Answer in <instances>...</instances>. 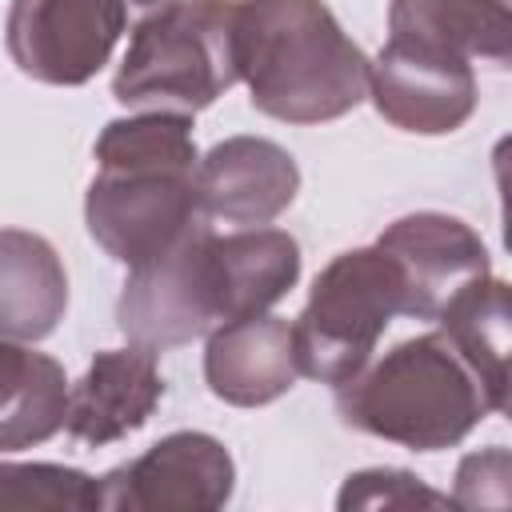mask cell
<instances>
[{
	"label": "cell",
	"instance_id": "5",
	"mask_svg": "<svg viewBox=\"0 0 512 512\" xmlns=\"http://www.w3.org/2000/svg\"><path fill=\"white\" fill-rule=\"evenodd\" d=\"M392 316H400V276L388 252L368 244L332 256L292 324L300 376L344 384L372 360Z\"/></svg>",
	"mask_w": 512,
	"mask_h": 512
},
{
	"label": "cell",
	"instance_id": "14",
	"mask_svg": "<svg viewBox=\"0 0 512 512\" xmlns=\"http://www.w3.org/2000/svg\"><path fill=\"white\" fill-rule=\"evenodd\" d=\"M68 308L60 252L28 228H0V336L36 344L56 332Z\"/></svg>",
	"mask_w": 512,
	"mask_h": 512
},
{
	"label": "cell",
	"instance_id": "9",
	"mask_svg": "<svg viewBox=\"0 0 512 512\" xmlns=\"http://www.w3.org/2000/svg\"><path fill=\"white\" fill-rule=\"evenodd\" d=\"M368 96L376 112L412 136H448L476 112L472 60L388 36L368 60Z\"/></svg>",
	"mask_w": 512,
	"mask_h": 512
},
{
	"label": "cell",
	"instance_id": "18",
	"mask_svg": "<svg viewBox=\"0 0 512 512\" xmlns=\"http://www.w3.org/2000/svg\"><path fill=\"white\" fill-rule=\"evenodd\" d=\"M440 332L452 340V348L468 360V368L488 388L496 412L508 404V284L496 276H484L468 284L444 312Z\"/></svg>",
	"mask_w": 512,
	"mask_h": 512
},
{
	"label": "cell",
	"instance_id": "20",
	"mask_svg": "<svg viewBox=\"0 0 512 512\" xmlns=\"http://www.w3.org/2000/svg\"><path fill=\"white\" fill-rule=\"evenodd\" d=\"M452 500L428 488L420 476L404 468H364L352 472L336 496V508H448Z\"/></svg>",
	"mask_w": 512,
	"mask_h": 512
},
{
	"label": "cell",
	"instance_id": "22",
	"mask_svg": "<svg viewBox=\"0 0 512 512\" xmlns=\"http://www.w3.org/2000/svg\"><path fill=\"white\" fill-rule=\"evenodd\" d=\"M124 4H140V8H160V4H168V0H124Z\"/></svg>",
	"mask_w": 512,
	"mask_h": 512
},
{
	"label": "cell",
	"instance_id": "6",
	"mask_svg": "<svg viewBox=\"0 0 512 512\" xmlns=\"http://www.w3.org/2000/svg\"><path fill=\"white\" fill-rule=\"evenodd\" d=\"M116 324L128 344L148 352L180 348L208 336L216 324H228L224 272L208 220L188 228L168 252L128 268L116 300Z\"/></svg>",
	"mask_w": 512,
	"mask_h": 512
},
{
	"label": "cell",
	"instance_id": "12",
	"mask_svg": "<svg viewBox=\"0 0 512 512\" xmlns=\"http://www.w3.org/2000/svg\"><path fill=\"white\" fill-rule=\"evenodd\" d=\"M160 400H164V376L156 352L140 344L104 348L96 352L88 372L68 388L64 428L76 444L104 448L144 428Z\"/></svg>",
	"mask_w": 512,
	"mask_h": 512
},
{
	"label": "cell",
	"instance_id": "4",
	"mask_svg": "<svg viewBox=\"0 0 512 512\" xmlns=\"http://www.w3.org/2000/svg\"><path fill=\"white\" fill-rule=\"evenodd\" d=\"M236 80V0H168L132 28L112 96L124 108L192 116Z\"/></svg>",
	"mask_w": 512,
	"mask_h": 512
},
{
	"label": "cell",
	"instance_id": "11",
	"mask_svg": "<svg viewBox=\"0 0 512 512\" xmlns=\"http://www.w3.org/2000/svg\"><path fill=\"white\" fill-rule=\"evenodd\" d=\"M200 208L208 220L260 228L272 224L300 192V168L276 140L228 136L196 164Z\"/></svg>",
	"mask_w": 512,
	"mask_h": 512
},
{
	"label": "cell",
	"instance_id": "10",
	"mask_svg": "<svg viewBox=\"0 0 512 512\" xmlns=\"http://www.w3.org/2000/svg\"><path fill=\"white\" fill-rule=\"evenodd\" d=\"M400 276V312L440 320V312L476 280L492 276L488 248L472 224L448 212H408L376 240Z\"/></svg>",
	"mask_w": 512,
	"mask_h": 512
},
{
	"label": "cell",
	"instance_id": "17",
	"mask_svg": "<svg viewBox=\"0 0 512 512\" xmlns=\"http://www.w3.org/2000/svg\"><path fill=\"white\" fill-rule=\"evenodd\" d=\"M216 256L224 272L228 320L260 316L284 300L300 280V244L284 228H240L216 236Z\"/></svg>",
	"mask_w": 512,
	"mask_h": 512
},
{
	"label": "cell",
	"instance_id": "21",
	"mask_svg": "<svg viewBox=\"0 0 512 512\" xmlns=\"http://www.w3.org/2000/svg\"><path fill=\"white\" fill-rule=\"evenodd\" d=\"M512 480V456L508 448H484V452H472L460 460L456 468V488H452V504L456 508H508V488Z\"/></svg>",
	"mask_w": 512,
	"mask_h": 512
},
{
	"label": "cell",
	"instance_id": "7",
	"mask_svg": "<svg viewBox=\"0 0 512 512\" xmlns=\"http://www.w3.org/2000/svg\"><path fill=\"white\" fill-rule=\"evenodd\" d=\"M124 24V0H12L4 44L24 76L76 88L108 64Z\"/></svg>",
	"mask_w": 512,
	"mask_h": 512
},
{
	"label": "cell",
	"instance_id": "1",
	"mask_svg": "<svg viewBox=\"0 0 512 512\" xmlns=\"http://www.w3.org/2000/svg\"><path fill=\"white\" fill-rule=\"evenodd\" d=\"M96 176L84 196L88 236L124 268L168 252L204 216L192 116L140 112L96 136Z\"/></svg>",
	"mask_w": 512,
	"mask_h": 512
},
{
	"label": "cell",
	"instance_id": "8",
	"mask_svg": "<svg viewBox=\"0 0 512 512\" xmlns=\"http://www.w3.org/2000/svg\"><path fill=\"white\" fill-rule=\"evenodd\" d=\"M232 452L208 432H172L144 456L100 476V508L108 512H212L232 500Z\"/></svg>",
	"mask_w": 512,
	"mask_h": 512
},
{
	"label": "cell",
	"instance_id": "15",
	"mask_svg": "<svg viewBox=\"0 0 512 512\" xmlns=\"http://www.w3.org/2000/svg\"><path fill=\"white\" fill-rule=\"evenodd\" d=\"M388 36L508 68L512 8L508 0H392Z\"/></svg>",
	"mask_w": 512,
	"mask_h": 512
},
{
	"label": "cell",
	"instance_id": "2",
	"mask_svg": "<svg viewBox=\"0 0 512 512\" xmlns=\"http://www.w3.org/2000/svg\"><path fill=\"white\" fill-rule=\"evenodd\" d=\"M236 76L284 124H324L368 96V56L324 0H236Z\"/></svg>",
	"mask_w": 512,
	"mask_h": 512
},
{
	"label": "cell",
	"instance_id": "16",
	"mask_svg": "<svg viewBox=\"0 0 512 512\" xmlns=\"http://www.w3.org/2000/svg\"><path fill=\"white\" fill-rule=\"evenodd\" d=\"M64 412V368L52 356L32 352L24 340L0 336V452L52 440L64 428Z\"/></svg>",
	"mask_w": 512,
	"mask_h": 512
},
{
	"label": "cell",
	"instance_id": "13",
	"mask_svg": "<svg viewBox=\"0 0 512 512\" xmlns=\"http://www.w3.org/2000/svg\"><path fill=\"white\" fill-rule=\"evenodd\" d=\"M300 376L292 324L280 316H244L216 324L204 348V380L216 400L260 408L280 400Z\"/></svg>",
	"mask_w": 512,
	"mask_h": 512
},
{
	"label": "cell",
	"instance_id": "3",
	"mask_svg": "<svg viewBox=\"0 0 512 512\" xmlns=\"http://www.w3.org/2000/svg\"><path fill=\"white\" fill-rule=\"evenodd\" d=\"M336 412L356 432L412 452H440L460 444L496 404L452 340L424 332L336 384Z\"/></svg>",
	"mask_w": 512,
	"mask_h": 512
},
{
	"label": "cell",
	"instance_id": "19",
	"mask_svg": "<svg viewBox=\"0 0 512 512\" xmlns=\"http://www.w3.org/2000/svg\"><path fill=\"white\" fill-rule=\"evenodd\" d=\"M4 508H44V512H96L100 480L68 464H16L0 460V512Z\"/></svg>",
	"mask_w": 512,
	"mask_h": 512
}]
</instances>
